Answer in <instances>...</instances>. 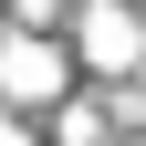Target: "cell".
I'll use <instances>...</instances> for the list:
<instances>
[{
  "label": "cell",
  "instance_id": "cell-1",
  "mask_svg": "<svg viewBox=\"0 0 146 146\" xmlns=\"http://www.w3.org/2000/svg\"><path fill=\"white\" fill-rule=\"evenodd\" d=\"M0 146H21V136H11V115H0Z\"/></svg>",
  "mask_w": 146,
  "mask_h": 146
}]
</instances>
